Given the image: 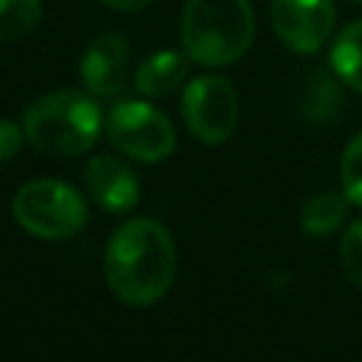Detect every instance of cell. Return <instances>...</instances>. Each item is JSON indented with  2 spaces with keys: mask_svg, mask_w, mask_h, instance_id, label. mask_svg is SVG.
<instances>
[{
  "mask_svg": "<svg viewBox=\"0 0 362 362\" xmlns=\"http://www.w3.org/2000/svg\"><path fill=\"white\" fill-rule=\"evenodd\" d=\"M102 130V110L82 90H54L31 102L23 113L25 141L54 158H71L90 150Z\"/></svg>",
  "mask_w": 362,
  "mask_h": 362,
  "instance_id": "7a4b0ae2",
  "label": "cell"
},
{
  "mask_svg": "<svg viewBox=\"0 0 362 362\" xmlns=\"http://www.w3.org/2000/svg\"><path fill=\"white\" fill-rule=\"evenodd\" d=\"M102 6H107V8H113V11H139V8H144L150 0H99Z\"/></svg>",
  "mask_w": 362,
  "mask_h": 362,
  "instance_id": "ac0fdd59",
  "label": "cell"
},
{
  "mask_svg": "<svg viewBox=\"0 0 362 362\" xmlns=\"http://www.w3.org/2000/svg\"><path fill=\"white\" fill-rule=\"evenodd\" d=\"M272 28L297 54L320 51L334 28V0H272Z\"/></svg>",
  "mask_w": 362,
  "mask_h": 362,
  "instance_id": "52a82bcc",
  "label": "cell"
},
{
  "mask_svg": "<svg viewBox=\"0 0 362 362\" xmlns=\"http://www.w3.org/2000/svg\"><path fill=\"white\" fill-rule=\"evenodd\" d=\"M23 139H25V133H23V127L17 122L0 119V164H6L8 158H14L20 153Z\"/></svg>",
  "mask_w": 362,
  "mask_h": 362,
  "instance_id": "e0dca14e",
  "label": "cell"
},
{
  "mask_svg": "<svg viewBox=\"0 0 362 362\" xmlns=\"http://www.w3.org/2000/svg\"><path fill=\"white\" fill-rule=\"evenodd\" d=\"M255 37L249 0H187L181 42L198 65H229L240 59Z\"/></svg>",
  "mask_w": 362,
  "mask_h": 362,
  "instance_id": "3957f363",
  "label": "cell"
},
{
  "mask_svg": "<svg viewBox=\"0 0 362 362\" xmlns=\"http://www.w3.org/2000/svg\"><path fill=\"white\" fill-rule=\"evenodd\" d=\"M331 68L345 85L362 93V20L345 25L342 34H337L331 45Z\"/></svg>",
  "mask_w": 362,
  "mask_h": 362,
  "instance_id": "4fadbf2b",
  "label": "cell"
},
{
  "mask_svg": "<svg viewBox=\"0 0 362 362\" xmlns=\"http://www.w3.org/2000/svg\"><path fill=\"white\" fill-rule=\"evenodd\" d=\"M181 116L201 144H223L238 127V90L223 76H195L184 88Z\"/></svg>",
  "mask_w": 362,
  "mask_h": 362,
  "instance_id": "8992f818",
  "label": "cell"
},
{
  "mask_svg": "<svg viewBox=\"0 0 362 362\" xmlns=\"http://www.w3.org/2000/svg\"><path fill=\"white\" fill-rule=\"evenodd\" d=\"M348 215V198L345 192H320L314 198H308L300 209V229L305 235H331L337 226H342Z\"/></svg>",
  "mask_w": 362,
  "mask_h": 362,
  "instance_id": "7c38bea8",
  "label": "cell"
},
{
  "mask_svg": "<svg viewBox=\"0 0 362 362\" xmlns=\"http://www.w3.org/2000/svg\"><path fill=\"white\" fill-rule=\"evenodd\" d=\"M11 212L17 223L42 240H65L82 232L88 223V206L82 195L57 178H37L17 189Z\"/></svg>",
  "mask_w": 362,
  "mask_h": 362,
  "instance_id": "277c9868",
  "label": "cell"
},
{
  "mask_svg": "<svg viewBox=\"0 0 362 362\" xmlns=\"http://www.w3.org/2000/svg\"><path fill=\"white\" fill-rule=\"evenodd\" d=\"M40 0H0V42L23 40L40 25Z\"/></svg>",
  "mask_w": 362,
  "mask_h": 362,
  "instance_id": "5bb4252c",
  "label": "cell"
},
{
  "mask_svg": "<svg viewBox=\"0 0 362 362\" xmlns=\"http://www.w3.org/2000/svg\"><path fill=\"white\" fill-rule=\"evenodd\" d=\"M85 184L105 212H127L141 198L136 173L116 156H96L85 170Z\"/></svg>",
  "mask_w": 362,
  "mask_h": 362,
  "instance_id": "9c48e42d",
  "label": "cell"
},
{
  "mask_svg": "<svg viewBox=\"0 0 362 362\" xmlns=\"http://www.w3.org/2000/svg\"><path fill=\"white\" fill-rule=\"evenodd\" d=\"M79 76L96 96H116L127 88L130 76V45L124 37L107 31L88 42L79 59Z\"/></svg>",
  "mask_w": 362,
  "mask_h": 362,
  "instance_id": "ba28073f",
  "label": "cell"
},
{
  "mask_svg": "<svg viewBox=\"0 0 362 362\" xmlns=\"http://www.w3.org/2000/svg\"><path fill=\"white\" fill-rule=\"evenodd\" d=\"M189 68V57L187 51H175V48H164L150 54L139 68H136V88L150 96V99H161L170 96L187 76Z\"/></svg>",
  "mask_w": 362,
  "mask_h": 362,
  "instance_id": "30bf717a",
  "label": "cell"
},
{
  "mask_svg": "<svg viewBox=\"0 0 362 362\" xmlns=\"http://www.w3.org/2000/svg\"><path fill=\"white\" fill-rule=\"evenodd\" d=\"M351 3H359V6H362V0H351Z\"/></svg>",
  "mask_w": 362,
  "mask_h": 362,
  "instance_id": "d6986e66",
  "label": "cell"
},
{
  "mask_svg": "<svg viewBox=\"0 0 362 362\" xmlns=\"http://www.w3.org/2000/svg\"><path fill=\"white\" fill-rule=\"evenodd\" d=\"M339 257H342V269L348 280L362 288V221H354L345 229L342 243H339Z\"/></svg>",
  "mask_w": 362,
  "mask_h": 362,
  "instance_id": "2e32d148",
  "label": "cell"
},
{
  "mask_svg": "<svg viewBox=\"0 0 362 362\" xmlns=\"http://www.w3.org/2000/svg\"><path fill=\"white\" fill-rule=\"evenodd\" d=\"M339 178H342V192L351 204L362 206V133L351 139V144L342 153L339 164Z\"/></svg>",
  "mask_w": 362,
  "mask_h": 362,
  "instance_id": "9a60e30c",
  "label": "cell"
},
{
  "mask_svg": "<svg viewBox=\"0 0 362 362\" xmlns=\"http://www.w3.org/2000/svg\"><path fill=\"white\" fill-rule=\"evenodd\" d=\"M339 110H342L339 82L328 71H314L303 85L300 116L311 124H325V122H334Z\"/></svg>",
  "mask_w": 362,
  "mask_h": 362,
  "instance_id": "8fae6325",
  "label": "cell"
},
{
  "mask_svg": "<svg viewBox=\"0 0 362 362\" xmlns=\"http://www.w3.org/2000/svg\"><path fill=\"white\" fill-rule=\"evenodd\" d=\"M105 274L122 303H158L175 280V243L167 226L156 218H133L122 223L107 240Z\"/></svg>",
  "mask_w": 362,
  "mask_h": 362,
  "instance_id": "6da1fadb",
  "label": "cell"
},
{
  "mask_svg": "<svg viewBox=\"0 0 362 362\" xmlns=\"http://www.w3.org/2000/svg\"><path fill=\"white\" fill-rule=\"evenodd\" d=\"M105 133L116 150L130 158L156 164L175 150L173 122L153 105L139 99H124L105 116Z\"/></svg>",
  "mask_w": 362,
  "mask_h": 362,
  "instance_id": "5b68a950",
  "label": "cell"
}]
</instances>
